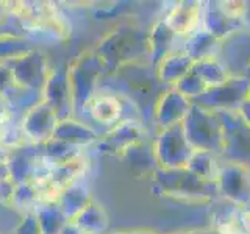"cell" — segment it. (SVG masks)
<instances>
[{"instance_id":"obj_1","label":"cell","mask_w":250,"mask_h":234,"mask_svg":"<svg viewBox=\"0 0 250 234\" xmlns=\"http://www.w3.org/2000/svg\"><path fill=\"white\" fill-rule=\"evenodd\" d=\"M13 19L22 31L52 41H66L72 25L53 2H8Z\"/></svg>"},{"instance_id":"obj_2","label":"cell","mask_w":250,"mask_h":234,"mask_svg":"<svg viewBox=\"0 0 250 234\" xmlns=\"http://www.w3.org/2000/svg\"><path fill=\"white\" fill-rule=\"evenodd\" d=\"M102 72V59L97 53L84 52L67 66V77L72 91L74 117L84 113L86 105L96 96V83Z\"/></svg>"},{"instance_id":"obj_3","label":"cell","mask_w":250,"mask_h":234,"mask_svg":"<svg viewBox=\"0 0 250 234\" xmlns=\"http://www.w3.org/2000/svg\"><path fill=\"white\" fill-rule=\"evenodd\" d=\"M5 62L11 69L14 84L39 92L44 91L45 83L52 72L44 53L31 49L21 57L6 59Z\"/></svg>"},{"instance_id":"obj_4","label":"cell","mask_w":250,"mask_h":234,"mask_svg":"<svg viewBox=\"0 0 250 234\" xmlns=\"http://www.w3.org/2000/svg\"><path fill=\"white\" fill-rule=\"evenodd\" d=\"M60 122L58 114L47 101H39L22 119V131L27 142L31 145H44L53 139L55 130Z\"/></svg>"},{"instance_id":"obj_5","label":"cell","mask_w":250,"mask_h":234,"mask_svg":"<svg viewBox=\"0 0 250 234\" xmlns=\"http://www.w3.org/2000/svg\"><path fill=\"white\" fill-rule=\"evenodd\" d=\"M42 98L55 109L60 120L74 117V101L67 77V67L52 69L49 80H47L45 88L42 91Z\"/></svg>"},{"instance_id":"obj_6","label":"cell","mask_w":250,"mask_h":234,"mask_svg":"<svg viewBox=\"0 0 250 234\" xmlns=\"http://www.w3.org/2000/svg\"><path fill=\"white\" fill-rule=\"evenodd\" d=\"M42 155V145H22L6 153V162L10 169V175L13 181L21 184H28L33 176V170L36 167L38 159Z\"/></svg>"},{"instance_id":"obj_7","label":"cell","mask_w":250,"mask_h":234,"mask_svg":"<svg viewBox=\"0 0 250 234\" xmlns=\"http://www.w3.org/2000/svg\"><path fill=\"white\" fill-rule=\"evenodd\" d=\"M94 122L105 127L117 123L122 116V103L113 94H96L84 108V113Z\"/></svg>"},{"instance_id":"obj_8","label":"cell","mask_w":250,"mask_h":234,"mask_svg":"<svg viewBox=\"0 0 250 234\" xmlns=\"http://www.w3.org/2000/svg\"><path fill=\"white\" fill-rule=\"evenodd\" d=\"M91 201L92 200H91L89 187L83 183V178H80L62 189L58 205L62 211V214H64V217L69 222H72Z\"/></svg>"},{"instance_id":"obj_9","label":"cell","mask_w":250,"mask_h":234,"mask_svg":"<svg viewBox=\"0 0 250 234\" xmlns=\"http://www.w3.org/2000/svg\"><path fill=\"white\" fill-rule=\"evenodd\" d=\"M53 139L64 140V142L74 144L78 147H84V145L96 142L97 135L94 133L91 127H88V125L83 123L82 120L75 119V117H70V119H64L58 122Z\"/></svg>"},{"instance_id":"obj_10","label":"cell","mask_w":250,"mask_h":234,"mask_svg":"<svg viewBox=\"0 0 250 234\" xmlns=\"http://www.w3.org/2000/svg\"><path fill=\"white\" fill-rule=\"evenodd\" d=\"M2 97L8 103V108H10L13 116L21 122L23 119V116H25L31 108L36 106L39 101L44 100L42 92L27 89V88H21V86H18V84H13L5 94H2Z\"/></svg>"},{"instance_id":"obj_11","label":"cell","mask_w":250,"mask_h":234,"mask_svg":"<svg viewBox=\"0 0 250 234\" xmlns=\"http://www.w3.org/2000/svg\"><path fill=\"white\" fill-rule=\"evenodd\" d=\"M33 214L38 218L42 234H60L69 223L58 203H39Z\"/></svg>"},{"instance_id":"obj_12","label":"cell","mask_w":250,"mask_h":234,"mask_svg":"<svg viewBox=\"0 0 250 234\" xmlns=\"http://www.w3.org/2000/svg\"><path fill=\"white\" fill-rule=\"evenodd\" d=\"M42 153L50 164L53 166H61L83 158V147L64 142V140L50 139L49 142L42 145Z\"/></svg>"},{"instance_id":"obj_13","label":"cell","mask_w":250,"mask_h":234,"mask_svg":"<svg viewBox=\"0 0 250 234\" xmlns=\"http://www.w3.org/2000/svg\"><path fill=\"white\" fill-rule=\"evenodd\" d=\"M72 223L80 228L84 234H102L106 226V218L102 208L97 203L91 201L80 214H78Z\"/></svg>"},{"instance_id":"obj_14","label":"cell","mask_w":250,"mask_h":234,"mask_svg":"<svg viewBox=\"0 0 250 234\" xmlns=\"http://www.w3.org/2000/svg\"><path fill=\"white\" fill-rule=\"evenodd\" d=\"M38 205H39V198H38L33 186L31 184H21V186L16 187L13 208L18 211V213H21L22 215L33 214Z\"/></svg>"},{"instance_id":"obj_15","label":"cell","mask_w":250,"mask_h":234,"mask_svg":"<svg viewBox=\"0 0 250 234\" xmlns=\"http://www.w3.org/2000/svg\"><path fill=\"white\" fill-rule=\"evenodd\" d=\"M30 45L23 36H2L0 38V61H6L30 52Z\"/></svg>"},{"instance_id":"obj_16","label":"cell","mask_w":250,"mask_h":234,"mask_svg":"<svg viewBox=\"0 0 250 234\" xmlns=\"http://www.w3.org/2000/svg\"><path fill=\"white\" fill-rule=\"evenodd\" d=\"M13 234H42V230L39 226L35 214H25L19 222V225L16 226Z\"/></svg>"},{"instance_id":"obj_17","label":"cell","mask_w":250,"mask_h":234,"mask_svg":"<svg viewBox=\"0 0 250 234\" xmlns=\"http://www.w3.org/2000/svg\"><path fill=\"white\" fill-rule=\"evenodd\" d=\"M16 187H18V184H16L11 178L2 179V181H0V205H5V206H11L13 208Z\"/></svg>"},{"instance_id":"obj_18","label":"cell","mask_w":250,"mask_h":234,"mask_svg":"<svg viewBox=\"0 0 250 234\" xmlns=\"http://www.w3.org/2000/svg\"><path fill=\"white\" fill-rule=\"evenodd\" d=\"M13 84L14 81H13V74L10 66L5 61H0V96L5 94Z\"/></svg>"},{"instance_id":"obj_19","label":"cell","mask_w":250,"mask_h":234,"mask_svg":"<svg viewBox=\"0 0 250 234\" xmlns=\"http://www.w3.org/2000/svg\"><path fill=\"white\" fill-rule=\"evenodd\" d=\"M10 23H16V20L13 19V16L10 13L8 2H0V28H5Z\"/></svg>"},{"instance_id":"obj_20","label":"cell","mask_w":250,"mask_h":234,"mask_svg":"<svg viewBox=\"0 0 250 234\" xmlns=\"http://www.w3.org/2000/svg\"><path fill=\"white\" fill-rule=\"evenodd\" d=\"M60 234H84L80 228H77V226L72 223V222H69L64 228H62V231Z\"/></svg>"}]
</instances>
